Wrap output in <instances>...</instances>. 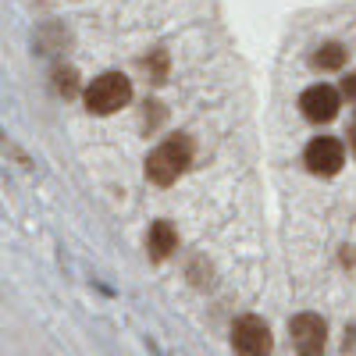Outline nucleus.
<instances>
[{
  "label": "nucleus",
  "instance_id": "1",
  "mask_svg": "<svg viewBox=\"0 0 356 356\" xmlns=\"http://www.w3.org/2000/svg\"><path fill=\"white\" fill-rule=\"evenodd\" d=\"M189 161H193V143L186 136H171L150 154V161H146V178L157 186H171L175 178L189 168Z\"/></svg>",
  "mask_w": 356,
  "mask_h": 356
},
{
  "label": "nucleus",
  "instance_id": "2",
  "mask_svg": "<svg viewBox=\"0 0 356 356\" xmlns=\"http://www.w3.org/2000/svg\"><path fill=\"white\" fill-rule=\"evenodd\" d=\"M129 100H132V82L122 72H104L86 89V107L93 114H114V111H122Z\"/></svg>",
  "mask_w": 356,
  "mask_h": 356
},
{
  "label": "nucleus",
  "instance_id": "3",
  "mask_svg": "<svg viewBox=\"0 0 356 356\" xmlns=\"http://www.w3.org/2000/svg\"><path fill=\"white\" fill-rule=\"evenodd\" d=\"M303 161H307V168H310L314 175L332 178V175H339L342 164H346V146H342L339 139H332V136H317V139L307 143Z\"/></svg>",
  "mask_w": 356,
  "mask_h": 356
},
{
  "label": "nucleus",
  "instance_id": "4",
  "mask_svg": "<svg viewBox=\"0 0 356 356\" xmlns=\"http://www.w3.org/2000/svg\"><path fill=\"white\" fill-rule=\"evenodd\" d=\"M292 346L300 356H321L324 353V342H328V324H324L317 314H296L292 324Z\"/></svg>",
  "mask_w": 356,
  "mask_h": 356
},
{
  "label": "nucleus",
  "instance_id": "5",
  "mask_svg": "<svg viewBox=\"0 0 356 356\" xmlns=\"http://www.w3.org/2000/svg\"><path fill=\"white\" fill-rule=\"evenodd\" d=\"M232 346L239 356H267L271 353V328L260 317H243L232 328Z\"/></svg>",
  "mask_w": 356,
  "mask_h": 356
},
{
  "label": "nucleus",
  "instance_id": "6",
  "mask_svg": "<svg viewBox=\"0 0 356 356\" xmlns=\"http://www.w3.org/2000/svg\"><path fill=\"white\" fill-rule=\"evenodd\" d=\"M300 111L307 122H332V118L339 114V93L328 86V82H317L310 89H303V97H300Z\"/></svg>",
  "mask_w": 356,
  "mask_h": 356
},
{
  "label": "nucleus",
  "instance_id": "7",
  "mask_svg": "<svg viewBox=\"0 0 356 356\" xmlns=\"http://www.w3.org/2000/svg\"><path fill=\"white\" fill-rule=\"evenodd\" d=\"M178 246V232L171 221H154L150 225V235H146V250L154 253V260H164L171 257V250Z\"/></svg>",
  "mask_w": 356,
  "mask_h": 356
},
{
  "label": "nucleus",
  "instance_id": "8",
  "mask_svg": "<svg viewBox=\"0 0 356 356\" xmlns=\"http://www.w3.org/2000/svg\"><path fill=\"white\" fill-rule=\"evenodd\" d=\"M342 65H346V47L342 43H324L314 54V68H321V72H339Z\"/></svg>",
  "mask_w": 356,
  "mask_h": 356
},
{
  "label": "nucleus",
  "instance_id": "9",
  "mask_svg": "<svg viewBox=\"0 0 356 356\" xmlns=\"http://www.w3.org/2000/svg\"><path fill=\"white\" fill-rule=\"evenodd\" d=\"M342 93H346L349 100H356V75H349V79L342 82Z\"/></svg>",
  "mask_w": 356,
  "mask_h": 356
},
{
  "label": "nucleus",
  "instance_id": "10",
  "mask_svg": "<svg viewBox=\"0 0 356 356\" xmlns=\"http://www.w3.org/2000/svg\"><path fill=\"white\" fill-rule=\"evenodd\" d=\"M349 146H353V154H356V129L349 132Z\"/></svg>",
  "mask_w": 356,
  "mask_h": 356
}]
</instances>
